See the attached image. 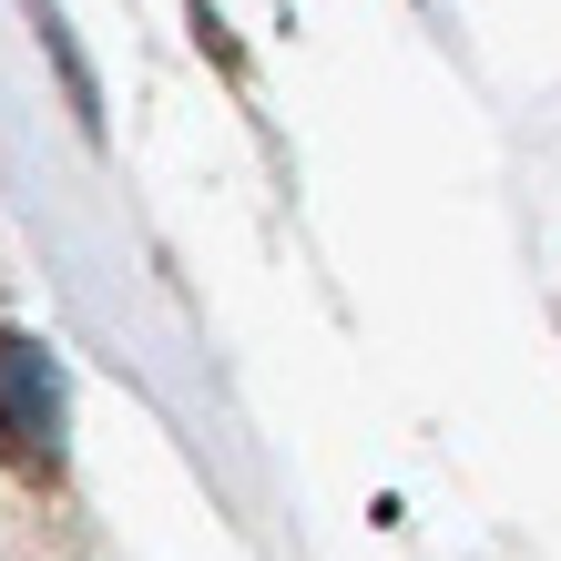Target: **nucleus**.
<instances>
[{"label": "nucleus", "instance_id": "nucleus-1", "mask_svg": "<svg viewBox=\"0 0 561 561\" xmlns=\"http://www.w3.org/2000/svg\"><path fill=\"white\" fill-rule=\"evenodd\" d=\"M0 470L61 480V357L31 327H0Z\"/></svg>", "mask_w": 561, "mask_h": 561}]
</instances>
